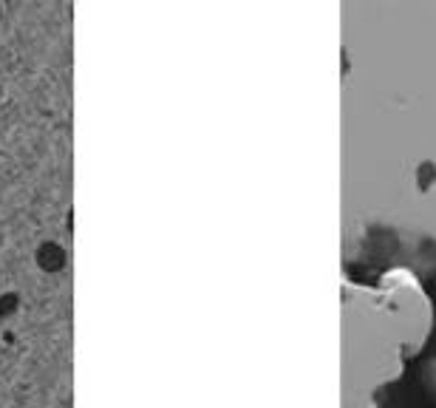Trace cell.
<instances>
[{
  "label": "cell",
  "instance_id": "1",
  "mask_svg": "<svg viewBox=\"0 0 436 408\" xmlns=\"http://www.w3.org/2000/svg\"><path fill=\"white\" fill-rule=\"evenodd\" d=\"M66 261H68V256H66V247H63L60 241H43V244H37V250H35V264H37L46 275L63 272V270H66Z\"/></svg>",
  "mask_w": 436,
  "mask_h": 408
},
{
  "label": "cell",
  "instance_id": "2",
  "mask_svg": "<svg viewBox=\"0 0 436 408\" xmlns=\"http://www.w3.org/2000/svg\"><path fill=\"white\" fill-rule=\"evenodd\" d=\"M18 309H20V295L18 292H4V295H0V320L15 318Z\"/></svg>",
  "mask_w": 436,
  "mask_h": 408
}]
</instances>
